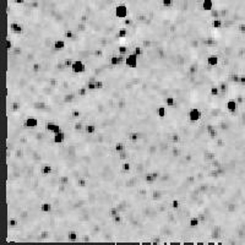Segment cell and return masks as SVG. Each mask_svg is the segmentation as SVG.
Instances as JSON below:
<instances>
[{
  "instance_id": "6da1fadb",
  "label": "cell",
  "mask_w": 245,
  "mask_h": 245,
  "mask_svg": "<svg viewBox=\"0 0 245 245\" xmlns=\"http://www.w3.org/2000/svg\"><path fill=\"white\" fill-rule=\"evenodd\" d=\"M70 69H71V71L74 74H82V72L86 71V64L82 60L76 59V60L72 61V65H71Z\"/></svg>"
},
{
  "instance_id": "7a4b0ae2",
  "label": "cell",
  "mask_w": 245,
  "mask_h": 245,
  "mask_svg": "<svg viewBox=\"0 0 245 245\" xmlns=\"http://www.w3.org/2000/svg\"><path fill=\"white\" fill-rule=\"evenodd\" d=\"M115 16L120 20H124L129 16V9L125 4H119L117 8H115Z\"/></svg>"
},
{
  "instance_id": "3957f363",
  "label": "cell",
  "mask_w": 245,
  "mask_h": 245,
  "mask_svg": "<svg viewBox=\"0 0 245 245\" xmlns=\"http://www.w3.org/2000/svg\"><path fill=\"white\" fill-rule=\"evenodd\" d=\"M160 177V172L158 171H152V172H147L145 174V182L148 184V185H152L154 184Z\"/></svg>"
},
{
  "instance_id": "277c9868",
  "label": "cell",
  "mask_w": 245,
  "mask_h": 245,
  "mask_svg": "<svg viewBox=\"0 0 245 245\" xmlns=\"http://www.w3.org/2000/svg\"><path fill=\"white\" fill-rule=\"evenodd\" d=\"M188 118H189L190 121L196 123V121H199V120L202 118V112H201L199 108H191V109L189 110Z\"/></svg>"
},
{
  "instance_id": "5b68a950",
  "label": "cell",
  "mask_w": 245,
  "mask_h": 245,
  "mask_svg": "<svg viewBox=\"0 0 245 245\" xmlns=\"http://www.w3.org/2000/svg\"><path fill=\"white\" fill-rule=\"evenodd\" d=\"M125 64H126L129 67L135 69V67L137 66V64H139V61H137V55H136L135 53H129V54L126 55V58H125Z\"/></svg>"
},
{
  "instance_id": "8992f818",
  "label": "cell",
  "mask_w": 245,
  "mask_h": 245,
  "mask_svg": "<svg viewBox=\"0 0 245 245\" xmlns=\"http://www.w3.org/2000/svg\"><path fill=\"white\" fill-rule=\"evenodd\" d=\"M9 30L15 34H21L23 32V26L19 22H9Z\"/></svg>"
},
{
  "instance_id": "52a82bcc",
  "label": "cell",
  "mask_w": 245,
  "mask_h": 245,
  "mask_svg": "<svg viewBox=\"0 0 245 245\" xmlns=\"http://www.w3.org/2000/svg\"><path fill=\"white\" fill-rule=\"evenodd\" d=\"M23 126L26 128H30V129H36L38 126V119L36 117H27L25 123H23Z\"/></svg>"
},
{
  "instance_id": "ba28073f",
  "label": "cell",
  "mask_w": 245,
  "mask_h": 245,
  "mask_svg": "<svg viewBox=\"0 0 245 245\" xmlns=\"http://www.w3.org/2000/svg\"><path fill=\"white\" fill-rule=\"evenodd\" d=\"M205 129H206V132H207V135H208L210 139L214 140V139L218 137V130H217L212 124H207V125L205 126Z\"/></svg>"
},
{
  "instance_id": "9c48e42d",
  "label": "cell",
  "mask_w": 245,
  "mask_h": 245,
  "mask_svg": "<svg viewBox=\"0 0 245 245\" xmlns=\"http://www.w3.org/2000/svg\"><path fill=\"white\" fill-rule=\"evenodd\" d=\"M225 108H227V110H228L229 113H235V112L238 110V108H239V104L236 103L235 99H229V101H227V103H225Z\"/></svg>"
},
{
  "instance_id": "30bf717a",
  "label": "cell",
  "mask_w": 245,
  "mask_h": 245,
  "mask_svg": "<svg viewBox=\"0 0 245 245\" xmlns=\"http://www.w3.org/2000/svg\"><path fill=\"white\" fill-rule=\"evenodd\" d=\"M65 139H66V135H65V132L61 130L60 132H58V134H55V135H53V137H52V141L54 142V143H63L64 141H65Z\"/></svg>"
},
{
  "instance_id": "8fae6325",
  "label": "cell",
  "mask_w": 245,
  "mask_h": 245,
  "mask_svg": "<svg viewBox=\"0 0 245 245\" xmlns=\"http://www.w3.org/2000/svg\"><path fill=\"white\" fill-rule=\"evenodd\" d=\"M204 44H205L207 48H216V47H218L219 42H218L217 39L212 38V37H208V38L204 39Z\"/></svg>"
},
{
  "instance_id": "7c38bea8",
  "label": "cell",
  "mask_w": 245,
  "mask_h": 245,
  "mask_svg": "<svg viewBox=\"0 0 245 245\" xmlns=\"http://www.w3.org/2000/svg\"><path fill=\"white\" fill-rule=\"evenodd\" d=\"M218 63H219V58H218V55H216V54H211V55H208L207 56V65L208 66H217L218 65Z\"/></svg>"
},
{
  "instance_id": "4fadbf2b",
  "label": "cell",
  "mask_w": 245,
  "mask_h": 245,
  "mask_svg": "<svg viewBox=\"0 0 245 245\" xmlns=\"http://www.w3.org/2000/svg\"><path fill=\"white\" fill-rule=\"evenodd\" d=\"M52 47L55 50H63L66 47V41L65 39H56V41H54V43H53Z\"/></svg>"
},
{
  "instance_id": "5bb4252c",
  "label": "cell",
  "mask_w": 245,
  "mask_h": 245,
  "mask_svg": "<svg viewBox=\"0 0 245 245\" xmlns=\"http://www.w3.org/2000/svg\"><path fill=\"white\" fill-rule=\"evenodd\" d=\"M128 137H129V140H130V142L131 143H136L139 140H140V132L139 131H130L129 132V135H128Z\"/></svg>"
},
{
  "instance_id": "9a60e30c",
  "label": "cell",
  "mask_w": 245,
  "mask_h": 245,
  "mask_svg": "<svg viewBox=\"0 0 245 245\" xmlns=\"http://www.w3.org/2000/svg\"><path fill=\"white\" fill-rule=\"evenodd\" d=\"M213 8H214L213 0H204V2H202V10H205V11H211Z\"/></svg>"
},
{
  "instance_id": "2e32d148",
  "label": "cell",
  "mask_w": 245,
  "mask_h": 245,
  "mask_svg": "<svg viewBox=\"0 0 245 245\" xmlns=\"http://www.w3.org/2000/svg\"><path fill=\"white\" fill-rule=\"evenodd\" d=\"M199 225H200V218H199L197 216H193V217L189 219V227L193 228V229H195V228H197Z\"/></svg>"
},
{
  "instance_id": "e0dca14e",
  "label": "cell",
  "mask_w": 245,
  "mask_h": 245,
  "mask_svg": "<svg viewBox=\"0 0 245 245\" xmlns=\"http://www.w3.org/2000/svg\"><path fill=\"white\" fill-rule=\"evenodd\" d=\"M131 171V163L129 162V160H124L123 163H121V172H123V174L125 175L126 173H129ZM124 178V177H123ZM123 185V184H121Z\"/></svg>"
},
{
  "instance_id": "ac0fdd59",
  "label": "cell",
  "mask_w": 245,
  "mask_h": 245,
  "mask_svg": "<svg viewBox=\"0 0 245 245\" xmlns=\"http://www.w3.org/2000/svg\"><path fill=\"white\" fill-rule=\"evenodd\" d=\"M229 82H230V81H221V82L217 85L218 88H219V91H221V93H224V92L228 91V88H229Z\"/></svg>"
},
{
  "instance_id": "d6986e66",
  "label": "cell",
  "mask_w": 245,
  "mask_h": 245,
  "mask_svg": "<svg viewBox=\"0 0 245 245\" xmlns=\"http://www.w3.org/2000/svg\"><path fill=\"white\" fill-rule=\"evenodd\" d=\"M96 130H97L96 125L90 123V124H86V125H85V130H84V131H85L87 135H93V134L96 132Z\"/></svg>"
},
{
  "instance_id": "ffe728a7",
  "label": "cell",
  "mask_w": 245,
  "mask_h": 245,
  "mask_svg": "<svg viewBox=\"0 0 245 245\" xmlns=\"http://www.w3.org/2000/svg\"><path fill=\"white\" fill-rule=\"evenodd\" d=\"M128 157H129V152H128V150H124V151H121V152L118 153V160H119L120 164H121V163H123L124 160L128 159Z\"/></svg>"
},
{
  "instance_id": "44dd1931",
  "label": "cell",
  "mask_w": 245,
  "mask_h": 245,
  "mask_svg": "<svg viewBox=\"0 0 245 245\" xmlns=\"http://www.w3.org/2000/svg\"><path fill=\"white\" fill-rule=\"evenodd\" d=\"M75 31L74 30H67V31H65L64 32V34H63V39H74L75 38Z\"/></svg>"
},
{
  "instance_id": "7402d4cb",
  "label": "cell",
  "mask_w": 245,
  "mask_h": 245,
  "mask_svg": "<svg viewBox=\"0 0 245 245\" xmlns=\"http://www.w3.org/2000/svg\"><path fill=\"white\" fill-rule=\"evenodd\" d=\"M212 27L216 30H219L223 27V20L222 19H214L212 20Z\"/></svg>"
},
{
  "instance_id": "603a6c76",
  "label": "cell",
  "mask_w": 245,
  "mask_h": 245,
  "mask_svg": "<svg viewBox=\"0 0 245 245\" xmlns=\"http://www.w3.org/2000/svg\"><path fill=\"white\" fill-rule=\"evenodd\" d=\"M180 141H182V137H180L179 134H177V132L172 134V136H171V142H172L173 145H179Z\"/></svg>"
},
{
  "instance_id": "cb8c5ba5",
  "label": "cell",
  "mask_w": 245,
  "mask_h": 245,
  "mask_svg": "<svg viewBox=\"0 0 245 245\" xmlns=\"http://www.w3.org/2000/svg\"><path fill=\"white\" fill-rule=\"evenodd\" d=\"M114 148H115V152H117V153H119V152H121V151L126 150V145H125V142H123V141H119V142H117V143H115Z\"/></svg>"
},
{
  "instance_id": "d4e9b609",
  "label": "cell",
  "mask_w": 245,
  "mask_h": 245,
  "mask_svg": "<svg viewBox=\"0 0 245 245\" xmlns=\"http://www.w3.org/2000/svg\"><path fill=\"white\" fill-rule=\"evenodd\" d=\"M75 93H76L77 96H80V97H85V96L88 93V88H87L86 86H82V87H80Z\"/></svg>"
},
{
  "instance_id": "484cf974",
  "label": "cell",
  "mask_w": 245,
  "mask_h": 245,
  "mask_svg": "<svg viewBox=\"0 0 245 245\" xmlns=\"http://www.w3.org/2000/svg\"><path fill=\"white\" fill-rule=\"evenodd\" d=\"M157 114H158L159 118H164L166 114H167V107H166L164 104L160 106V107L158 108V110H157Z\"/></svg>"
},
{
  "instance_id": "4316f807",
  "label": "cell",
  "mask_w": 245,
  "mask_h": 245,
  "mask_svg": "<svg viewBox=\"0 0 245 245\" xmlns=\"http://www.w3.org/2000/svg\"><path fill=\"white\" fill-rule=\"evenodd\" d=\"M128 36V28L124 26H120L119 31H118V38H125Z\"/></svg>"
},
{
  "instance_id": "83f0119b",
  "label": "cell",
  "mask_w": 245,
  "mask_h": 245,
  "mask_svg": "<svg viewBox=\"0 0 245 245\" xmlns=\"http://www.w3.org/2000/svg\"><path fill=\"white\" fill-rule=\"evenodd\" d=\"M210 95H211L212 97H218V96L221 95V91H219V88H218L217 85H214V86L211 87V90H210Z\"/></svg>"
},
{
  "instance_id": "f1b7e54d",
  "label": "cell",
  "mask_w": 245,
  "mask_h": 245,
  "mask_svg": "<svg viewBox=\"0 0 245 245\" xmlns=\"http://www.w3.org/2000/svg\"><path fill=\"white\" fill-rule=\"evenodd\" d=\"M166 106H167V108L174 107V106H175V98H174L173 96L167 97V98H166Z\"/></svg>"
},
{
  "instance_id": "f546056e",
  "label": "cell",
  "mask_w": 245,
  "mask_h": 245,
  "mask_svg": "<svg viewBox=\"0 0 245 245\" xmlns=\"http://www.w3.org/2000/svg\"><path fill=\"white\" fill-rule=\"evenodd\" d=\"M239 80H240V74L234 72V74H232V75L229 76V80H228V81H232V82H234V84H239Z\"/></svg>"
},
{
  "instance_id": "4dcf8cb0",
  "label": "cell",
  "mask_w": 245,
  "mask_h": 245,
  "mask_svg": "<svg viewBox=\"0 0 245 245\" xmlns=\"http://www.w3.org/2000/svg\"><path fill=\"white\" fill-rule=\"evenodd\" d=\"M171 207L173 208V211L175 212L177 210H179V207H180V201L178 200V199H173L172 200V202H171ZM175 230V229H174Z\"/></svg>"
},
{
  "instance_id": "1f68e13d",
  "label": "cell",
  "mask_w": 245,
  "mask_h": 245,
  "mask_svg": "<svg viewBox=\"0 0 245 245\" xmlns=\"http://www.w3.org/2000/svg\"><path fill=\"white\" fill-rule=\"evenodd\" d=\"M236 31H238L239 33L244 34V33H245V22H239V23H236Z\"/></svg>"
},
{
  "instance_id": "d6a6232c",
  "label": "cell",
  "mask_w": 245,
  "mask_h": 245,
  "mask_svg": "<svg viewBox=\"0 0 245 245\" xmlns=\"http://www.w3.org/2000/svg\"><path fill=\"white\" fill-rule=\"evenodd\" d=\"M95 84H96V90H103L104 88V81L103 80H96Z\"/></svg>"
},
{
  "instance_id": "836d02e7",
  "label": "cell",
  "mask_w": 245,
  "mask_h": 245,
  "mask_svg": "<svg viewBox=\"0 0 245 245\" xmlns=\"http://www.w3.org/2000/svg\"><path fill=\"white\" fill-rule=\"evenodd\" d=\"M162 5L164 8H172L174 5V0H162Z\"/></svg>"
},
{
  "instance_id": "e575fe53",
  "label": "cell",
  "mask_w": 245,
  "mask_h": 245,
  "mask_svg": "<svg viewBox=\"0 0 245 245\" xmlns=\"http://www.w3.org/2000/svg\"><path fill=\"white\" fill-rule=\"evenodd\" d=\"M132 53H135L137 56H140V55H142V54H143V48H142V47H140V45H136V47L134 48Z\"/></svg>"
},
{
  "instance_id": "d590c367",
  "label": "cell",
  "mask_w": 245,
  "mask_h": 245,
  "mask_svg": "<svg viewBox=\"0 0 245 245\" xmlns=\"http://www.w3.org/2000/svg\"><path fill=\"white\" fill-rule=\"evenodd\" d=\"M109 63H110V65H112V66H118V65H119V59H118V55H113V56L110 58Z\"/></svg>"
},
{
  "instance_id": "8d00e7d4",
  "label": "cell",
  "mask_w": 245,
  "mask_h": 245,
  "mask_svg": "<svg viewBox=\"0 0 245 245\" xmlns=\"http://www.w3.org/2000/svg\"><path fill=\"white\" fill-rule=\"evenodd\" d=\"M108 214H109V217H110V219L114 217V216H117V214H119V211H118V208L117 207H112L110 210H109V212H108Z\"/></svg>"
},
{
  "instance_id": "74e56055",
  "label": "cell",
  "mask_w": 245,
  "mask_h": 245,
  "mask_svg": "<svg viewBox=\"0 0 245 245\" xmlns=\"http://www.w3.org/2000/svg\"><path fill=\"white\" fill-rule=\"evenodd\" d=\"M86 87L88 88V91H96V84L95 81H88L86 84Z\"/></svg>"
},
{
  "instance_id": "f35d334b",
  "label": "cell",
  "mask_w": 245,
  "mask_h": 245,
  "mask_svg": "<svg viewBox=\"0 0 245 245\" xmlns=\"http://www.w3.org/2000/svg\"><path fill=\"white\" fill-rule=\"evenodd\" d=\"M55 123H53V121H49V123H47V125H45V130L47 131H50V132H53V130H54V128H55Z\"/></svg>"
},
{
  "instance_id": "ab89813d",
  "label": "cell",
  "mask_w": 245,
  "mask_h": 245,
  "mask_svg": "<svg viewBox=\"0 0 245 245\" xmlns=\"http://www.w3.org/2000/svg\"><path fill=\"white\" fill-rule=\"evenodd\" d=\"M14 48V42L9 38V37H6V49L8 50H11Z\"/></svg>"
},
{
  "instance_id": "60d3db41",
  "label": "cell",
  "mask_w": 245,
  "mask_h": 245,
  "mask_svg": "<svg viewBox=\"0 0 245 245\" xmlns=\"http://www.w3.org/2000/svg\"><path fill=\"white\" fill-rule=\"evenodd\" d=\"M72 61H74V60H71V59H65V60L63 61V64H64V66H65V67L70 69V67H71V65H72Z\"/></svg>"
},
{
  "instance_id": "b9f144b4",
  "label": "cell",
  "mask_w": 245,
  "mask_h": 245,
  "mask_svg": "<svg viewBox=\"0 0 245 245\" xmlns=\"http://www.w3.org/2000/svg\"><path fill=\"white\" fill-rule=\"evenodd\" d=\"M239 85H241V86H245V75H244V74H240V80H239Z\"/></svg>"
},
{
  "instance_id": "7bdbcfd3",
  "label": "cell",
  "mask_w": 245,
  "mask_h": 245,
  "mask_svg": "<svg viewBox=\"0 0 245 245\" xmlns=\"http://www.w3.org/2000/svg\"><path fill=\"white\" fill-rule=\"evenodd\" d=\"M13 2H14L15 4H17V5H22V4L26 3V0H13Z\"/></svg>"
},
{
  "instance_id": "ee69618b",
  "label": "cell",
  "mask_w": 245,
  "mask_h": 245,
  "mask_svg": "<svg viewBox=\"0 0 245 245\" xmlns=\"http://www.w3.org/2000/svg\"><path fill=\"white\" fill-rule=\"evenodd\" d=\"M243 124H244V126H245V118H243Z\"/></svg>"
}]
</instances>
